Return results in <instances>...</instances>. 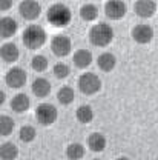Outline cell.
<instances>
[{
    "label": "cell",
    "mask_w": 158,
    "mask_h": 160,
    "mask_svg": "<svg viewBox=\"0 0 158 160\" xmlns=\"http://www.w3.org/2000/svg\"><path fill=\"white\" fill-rule=\"evenodd\" d=\"M12 8V2L9 0H0V11H8Z\"/></svg>",
    "instance_id": "28"
},
{
    "label": "cell",
    "mask_w": 158,
    "mask_h": 160,
    "mask_svg": "<svg viewBox=\"0 0 158 160\" xmlns=\"http://www.w3.org/2000/svg\"><path fill=\"white\" fill-rule=\"evenodd\" d=\"M31 68L34 71H37V72L46 71V68H48V59L45 56H36V57H32V60H31Z\"/></svg>",
    "instance_id": "27"
},
{
    "label": "cell",
    "mask_w": 158,
    "mask_h": 160,
    "mask_svg": "<svg viewBox=\"0 0 158 160\" xmlns=\"http://www.w3.org/2000/svg\"><path fill=\"white\" fill-rule=\"evenodd\" d=\"M95 160H98V159H95Z\"/></svg>",
    "instance_id": "31"
},
{
    "label": "cell",
    "mask_w": 158,
    "mask_h": 160,
    "mask_svg": "<svg viewBox=\"0 0 158 160\" xmlns=\"http://www.w3.org/2000/svg\"><path fill=\"white\" fill-rule=\"evenodd\" d=\"M31 88H32L34 96H37V97H46L51 92V83H49V80H46L45 77L36 79L32 82Z\"/></svg>",
    "instance_id": "16"
},
{
    "label": "cell",
    "mask_w": 158,
    "mask_h": 160,
    "mask_svg": "<svg viewBox=\"0 0 158 160\" xmlns=\"http://www.w3.org/2000/svg\"><path fill=\"white\" fill-rule=\"evenodd\" d=\"M106 143H108L106 137L103 134H100V132H92L88 137V146H89V149L92 152H101V151H104Z\"/></svg>",
    "instance_id": "15"
},
{
    "label": "cell",
    "mask_w": 158,
    "mask_h": 160,
    "mask_svg": "<svg viewBox=\"0 0 158 160\" xmlns=\"http://www.w3.org/2000/svg\"><path fill=\"white\" fill-rule=\"evenodd\" d=\"M14 128H16V123L9 116H0V136L6 137L12 134Z\"/></svg>",
    "instance_id": "24"
},
{
    "label": "cell",
    "mask_w": 158,
    "mask_h": 160,
    "mask_svg": "<svg viewBox=\"0 0 158 160\" xmlns=\"http://www.w3.org/2000/svg\"><path fill=\"white\" fill-rule=\"evenodd\" d=\"M26 80H28L26 71L22 69V68H19V66L11 68V69L6 72V76H5L6 85H8L9 88H14V89H19V88H22V86H25Z\"/></svg>",
    "instance_id": "6"
},
{
    "label": "cell",
    "mask_w": 158,
    "mask_h": 160,
    "mask_svg": "<svg viewBox=\"0 0 158 160\" xmlns=\"http://www.w3.org/2000/svg\"><path fill=\"white\" fill-rule=\"evenodd\" d=\"M117 160H131V159H127V157H118Z\"/></svg>",
    "instance_id": "30"
},
{
    "label": "cell",
    "mask_w": 158,
    "mask_h": 160,
    "mask_svg": "<svg viewBox=\"0 0 158 160\" xmlns=\"http://www.w3.org/2000/svg\"><path fill=\"white\" fill-rule=\"evenodd\" d=\"M57 117H59V111L51 103H40L37 106V109H36V119L43 126L52 125L57 120Z\"/></svg>",
    "instance_id": "5"
},
{
    "label": "cell",
    "mask_w": 158,
    "mask_h": 160,
    "mask_svg": "<svg viewBox=\"0 0 158 160\" xmlns=\"http://www.w3.org/2000/svg\"><path fill=\"white\" fill-rule=\"evenodd\" d=\"M132 37L140 45H146V43H149L151 40L154 39V29L149 25H146V23H140L137 26H134Z\"/></svg>",
    "instance_id": "9"
},
{
    "label": "cell",
    "mask_w": 158,
    "mask_h": 160,
    "mask_svg": "<svg viewBox=\"0 0 158 160\" xmlns=\"http://www.w3.org/2000/svg\"><path fill=\"white\" fill-rule=\"evenodd\" d=\"M19 29V23L12 17H2L0 19V37L2 39H9L12 37Z\"/></svg>",
    "instance_id": "13"
},
{
    "label": "cell",
    "mask_w": 158,
    "mask_h": 160,
    "mask_svg": "<svg viewBox=\"0 0 158 160\" xmlns=\"http://www.w3.org/2000/svg\"><path fill=\"white\" fill-rule=\"evenodd\" d=\"M74 65L80 68V69H84L88 68L91 63H92V52L89 49H79L74 52Z\"/></svg>",
    "instance_id": "17"
},
{
    "label": "cell",
    "mask_w": 158,
    "mask_h": 160,
    "mask_svg": "<svg viewBox=\"0 0 158 160\" xmlns=\"http://www.w3.org/2000/svg\"><path fill=\"white\" fill-rule=\"evenodd\" d=\"M5 100H6V96H5V92H3V91L0 89V106H2V105L5 103Z\"/></svg>",
    "instance_id": "29"
},
{
    "label": "cell",
    "mask_w": 158,
    "mask_h": 160,
    "mask_svg": "<svg viewBox=\"0 0 158 160\" xmlns=\"http://www.w3.org/2000/svg\"><path fill=\"white\" fill-rule=\"evenodd\" d=\"M134 9H135V14L138 17H141V19H149V17H152L155 14L157 3L152 2V0H138V2H135Z\"/></svg>",
    "instance_id": "11"
},
{
    "label": "cell",
    "mask_w": 158,
    "mask_h": 160,
    "mask_svg": "<svg viewBox=\"0 0 158 160\" xmlns=\"http://www.w3.org/2000/svg\"><path fill=\"white\" fill-rule=\"evenodd\" d=\"M29 106H31V100H29V97L26 94H22L20 92L17 96H14L12 100H11V109L14 112H17V114L26 112L29 109Z\"/></svg>",
    "instance_id": "14"
},
{
    "label": "cell",
    "mask_w": 158,
    "mask_h": 160,
    "mask_svg": "<svg viewBox=\"0 0 158 160\" xmlns=\"http://www.w3.org/2000/svg\"><path fill=\"white\" fill-rule=\"evenodd\" d=\"M114 39V29L108 23H97L89 31V40L94 46H108Z\"/></svg>",
    "instance_id": "3"
},
{
    "label": "cell",
    "mask_w": 158,
    "mask_h": 160,
    "mask_svg": "<svg viewBox=\"0 0 158 160\" xmlns=\"http://www.w3.org/2000/svg\"><path fill=\"white\" fill-rule=\"evenodd\" d=\"M22 40L28 49H39L46 42V31L40 25H29L23 31Z\"/></svg>",
    "instance_id": "2"
},
{
    "label": "cell",
    "mask_w": 158,
    "mask_h": 160,
    "mask_svg": "<svg viewBox=\"0 0 158 160\" xmlns=\"http://www.w3.org/2000/svg\"><path fill=\"white\" fill-rule=\"evenodd\" d=\"M19 12L25 20H36L41 12V6L36 0H25V2H20Z\"/></svg>",
    "instance_id": "7"
},
{
    "label": "cell",
    "mask_w": 158,
    "mask_h": 160,
    "mask_svg": "<svg viewBox=\"0 0 158 160\" xmlns=\"http://www.w3.org/2000/svg\"><path fill=\"white\" fill-rule=\"evenodd\" d=\"M84 156V146L81 143H71L66 148V157L69 160H80Z\"/></svg>",
    "instance_id": "22"
},
{
    "label": "cell",
    "mask_w": 158,
    "mask_h": 160,
    "mask_svg": "<svg viewBox=\"0 0 158 160\" xmlns=\"http://www.w3.org/2000/svg\"><path fill=\"white\" fill-rule=\"evenodd\" d=\"M51 49L57 57H66L72 49L71 39L68 36H55L51 40Z\"/></svg>",
    "instance_id": "8"
},
{
    "label": "cell",
    "mask_w": 158,
    "mask_h": 160,
    "mask_svg": "<svg viewBox=\"0 0 158 160\" xmlns=\"http://www.w3.org/2000/svg\"><path fill=\"white\" fill-rule=\"evenodd\" d=\"M74 97H75V92L72 88L69 86H63L60 88L59 92H57V100H59L61 105H71L74 102Z\"/></svg>",
    "instance_id": "23"
},
{
    "label": "cell",
    "mask_w": 158,
    "mask_h": 160,
    "mask_svg": "<svg viewBox=\"0 0 158 160\" xmlns=\"http://www.w3.org/2000/svg\"><path fill=\"white\" fill-rule=\"evenodd\" d=\"M98 16V9L95 5L92 3H84L81 8H80V17L84 20V22H94Z\"/></svg>",
    "instance_id": "20"
},
{
    "label": "cell",
    "mask_w": 158,
    "mask_h": 160,
    "mask_svg": "<svg viewBox=\"0 0 158 160\" xmlns=\"http://www.w3.org/2000/svg\"><path fill=\"white\" fill-rule=\"evenodd\" d=\"M97 65H98V68L101 71L109 72V71H112V69L115 68L117 59H115V56L111 54V52H103V54H100L98 59H97Z\"/></svg>",
    "instance_id": "18"
},
{
    "label": "cell",
    "mask_w": 158,
    "mask_h": 160,
    "mask_svg": "<svg viewBox=\"0 0 158 160\" xmlns=\"http://www.w3.org/2000/svg\"><path fill=\"white\" fill-rule=\"evenodd\" d=\"M19 137H20V140L25 142V143H31V142H34L36 137H37L36 128L31 126V125H25V126H22L20 131H19Z\"/></svg>",
    "instance_id": "25"
},
{
    "label": "cell",
    "mask_w": 158,
    "mask_h": 160,
    "mask_svg": "<svg viewBox=\"0 0 158 160\" xmlns=\"http://www.w3.org/2000/svg\"><path fill=\"white\" fill-rule=\"evenodd\" d=\"M19 156V148L12 142H5L0 145V159L2 160H16Z\"/></svg>",
    "instance_id": "19"
},
{
    "label": "cell",
    "mask_w": 158,
    "mask_h": 160,
    "mask_svg": "<svg viewBox=\"0 0 158 160\" xmlns=\"http://www.w3.org/2000/svg\"><path fill=\"white\" fill-rule=\"evenodd\" d=\"M20 57V51L14 43H3L0 46V59L6 63H14Z\"/></svg>",
    "instance_id": "12"
},
{
    "label": "cell",
    "mask_w": 158,
    "mask_h": 160,
    "mask_svg": "<svg viewBox=\"0 0 158 160\" xmlns=\"http://www.w3.org/2000/svg\"><path fill=\"white\" fill-rule=\"evenodd\" d=\"M104 14L111 20H120L126 14V5L120 0H111L104 5Z\"/></svg>",
    "instance_id": "10"
},
{
    "label": "cell",
    "mask_w": 158,
    "mask_h": 160,
    "mask_svg": "<svg viewBox=\"0 0 158 160\" xmlns=\"http://www.w3.org/2000/svg\"><path fill=\"white\" fill-rule=\"evenodd\" d=\"M79 89L86 96L97 94L101 89V80L94 72H84L79 79Z\"/></svg>",
    "instance_id": "4"
},
{
    "label": "cell",
    "mask_w": 158,
    "mask_h": 160,
    "mask_svg": "<svg viewBox=\"0 0 158 160\" xmlns=\"http://www.w3.org/2000/svg\"><path fill=\"white\" fill-rule=\"evenodd\" d=\"M52 72H54V76H55L57 79H66V77L71 74V68H69L66 63L59 62V63H55V65H54Z\"/></svg>",
    "instance_id": "26"
},
{
    "label": "cell",
    "mask_w": 158,
    "mask_h": 160,
    "mask_svg": "<svg viewBox=\"0 0 158 160\" xmlns=\"http://www.w3.org/2000/svg\"><path fill=\"white\" fill-rule=\"evenodd\" d=\"M75 117L80 123H91L94 119V109L89 105H81L75 111Z\"/></svg>",
    "instance_id": "21"
},
{
    "label": "cell",
    "mask_w": 158,
    "mask_h": 160,
    "mask_svg": "<svg viewBox=\"0 0 158 160\" xmlns=\"http://www.w3.org/2000/svg\"><path fill=\"white\" fill-rule=\"evenodd\" d=\"M48 22L55 26V28H65L71 23L72 20V12L71 9L63 5V3H54L49 9H48Z\"/></svg>",
    "instance_id": "1"
}]
</instances>
